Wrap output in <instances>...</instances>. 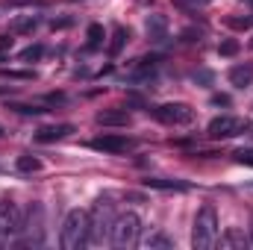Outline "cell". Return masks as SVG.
Here are the masks:
<instances>
[{
    "label": "cell",
    "mask_w": 253,
    "mask_h": 250,
    "mask_svg": "<svg viewBox=\"0 0 253 250\" xmlns=\"http://www.w3.org/2000/svg\"><path fill=\"white\" fill-rule=\"evenodd\" d=\"M230 83H233L236 88H248V85L253 83V65L245 62V65L230 68Z\"/></svg>",
    "instance_id": "obj_14"
},
{
    "label": "cell",
    "mask_w": 253,
    "mask_h": 250,
    "mask_svg": "<svg viewBox=\"0 0 253 250\" xmlns=\"http://www.w3.org/2000/svg\"><path fill=\"white\" fill-rule=\"evenodd\" d=\"M242 129H245V121H242V118H233V115L212 118V121H209V126H206L209 138H233V135H239Z\"/></svg>",
    "instance_id": "obj_8"
},
{
    "label": "cell",
    "mask_w": 253,
    "mask_h": 250,
    "mask_svg": "<svg viewBox=\"0 0 253 250\" xmlns=\"http://www.w3.org/2000/svg\"><path fill=\"white\" fill-rule=\"evenodd\" d=\"M251 47H253V39H251Z\"/></svg>",
    "instance_id": "obj_34"
},
{
    "label": "cell",
    "mask_w": 253,
    "mask_h": 250,
    "mask_svg": "<svg viewBox=\"0 0 253 250\" xmlns=\"http://www.w3.org/2000/svg\"><path fill=\"white\" fill-rule=\"evenodd\" d=\"M42 56H44V47H42V44H30V47H24V50L18 53L21 62H36V59H42Z\"/></svg>",
    "instance_id": "obj_18"
},
{
    "label": "cell",
    "mask_w": 253,
    "mask_h": 250,
    "mask_svg": "<svg viewBox=\"0 0 253 250\" xmlns=\"http://www.w3.org/2000/svg\"><path fill=\"white\" fill-rule=\"evenodd\" d=\"M12 44H15V39H12V36H0V53L12 50Z\"/></svg>",
    "instance_id": "obj_29"
},
{
    "label": "cell",
    "mask_w": 253,
    "mask_h": 250,
    "mask_svg": "<svg viewBox=\"0 0 253 250\" xmlns=\"http://www.w3.org/2000/svg\"><path fill=\"white\" fill-rule=\"evenodd\" d=\"M97 124L100 126H126L129 124V115L124 109H103L97 112Z\"/></svg>",
    "instance_id": "obj_13"
},
{
    "label": "cell",
    "mask_w": 253,
    "mask_h": 250,
    "mask_svg": "<svg viewBox=\"0 0 253 250\" xmlns=\"http://www.w3.org/2000/svg\"><path fill=\"white\" fill-rule=\"evenodd\" d=\"M209 80H212L209 71H197V74H194V83H209Z\"/></svg>",
    "instance_id": "obj_32"
},
{
    "label": "cell",
    "mask_w": 253,
    "mask_h": 250,
    "mask_svg": "<svg viewBox=\"0 0 253 250\" xmlns=\"http://www.w3.org/2000/svg\"><path fill=\"white\" fill-rule=\"evenodd\" d=\"M33 30H36V18H24L12 24V33H33Z\"/></svg>",
    "instance_id": "obj_23"
},
{
    "label": "cell",
    "mask_w": 253,
    "mask_h": 250,
    "mask_svg": "<svg viewBox=\"0 0 253 250\" xmlns=\"http://www.w3.org/2000/svg\"><path fill=\"white\" fill-rule=\"evenodd\" d=\"M218 242V212L215 206H200L194 215L191 227V248L194 250H209Z\"/></svg>",
    "instance_id": "obj_1"
},
{
    "label": "cell",
    "mask_w": 253,
    "mask_h": 250,
    "mask_svg": "<svg viewBox=\"0 0 253 250\" xmlns=\"http://www.w3.org/2000/svg\"><path fill=\"white\" fill-rule=\"evenodd\" d=\"M21 233V212L12 200H0V250Z\"/></svg>",
    "instance_id": "obj_6"
},
{
    "label": "cell",
    "mask_w": 253,
    "mask_h": 250,
    "mask_svg": "<svg viewBox=\"0 0 253 250\" xmlns=\"http://www.w3.org/2000/svg\"><path fill=\"white\" fill-rule=\"evenodd\" d=\"M141 248H147V250H171V248H174V242H171L162 230H150V233L144 236Z\"/></svg>",
    "instance_id": "obj_15"
},
{
    "label": "cell",
    "mask_w": 253,
    "mask_h": 250,
    "mask_svg": "<svg viewBox=\"0 0 253 250\" xmlns=\"http://www.w3.org/2000/svg\"><path fill=\"white\" fill-rule=\"evenodd\" d=\"M71 24H74L71 18H59V21L53 18V21H50V27H53V30H65V27H71Z\"/></svg>",
    "instance_id": "obj_30"
},
{
    "label": "cell",
    "mask_w": 253,
    "mask_h": 250,
    "mask_svg": "<svg viewBox=\"0 0 253 250\" xmlns=\"http://www.w3.org/2000/svg\"><path fill=\"white\" fill-rule=\"evenodd\" d=\"M224 24L227 27H233V30H251V18H224Z\"/></svg>",
    "instance_id": "obj_25"
},
{
    "label": "cell",
    "mask_w": 253,
    "mask_h": 250,
    "mask_svg": "<svg viewBox=\"0 0 253 250\" xmlns=\"http://www.w3.org/2000/svg\"><path fill=\"white\" fill-rule=\"evenodd\" d=\"M9 109H15V112H21V115H39V112H44L42 106H27V103H12Z\"/></svg>",
    "instance_id": "obj_26"
},
{
    "label": "cell",
    "mask_w": 253,
    "mask_h": 250,
    "mask_svg": "<svg viewBox=\"0 0 253 250\" xmlns=\"http://www.w3.org/2000/svg\"><path fill=\"white\" fill-rule=\"evenodd\" d=\"M153 115H156V121H162L168 126H183L194 121V109L189 103H162V106L153 109Z\"/></svg>",
    "instance_id": "obj_7"
},
{
    "label": "cell",
    "mask_w": 253,
    "mask_h": 250,
    "mask_svg": "<svg viewBox=\"0 0 253 250\" xmlns=\"http://www.w3.org/2000/svg\"><path fill=\"white\" fill-rule=\"evenodd\" d=\"M233 159H236L239 165H248V168H253V150H251V147L236 150V153H233Z\"/></svg>",
    "instance_id": "obj_22"
},
{
    "label": "cell",
    "mask_w": 253,
    "mask_h": 250,
    "mask_svg": "<svg viewBox=\"0 0 253 250\" xmlns=\"http://www.w3.org/2000/svg\"><path fill=\"white\" fill-rule=\"evenodd\" d=\"M144 186H150V188H177V191H186V183H177V180L171 183V180H153V177H150V180H144Z\"/></svg>",
    "instance_id": "obj_21"
},
{
    "label": "cell",
    "mask_w": 253,
    "mask_h": 250,
    "mask_svg": "<svg viewBox=\"0 0 253 250\" xmlns=\"http://www.w3.org/2000/svg\"><path fill=\"white\" fill-rule=\"evenodd\" d=\"M212 106H230V97L227 94H215L212 97Z\"/></svg>",
    "instance_id": "obj_31"
},
{
    "label": "cell",
    "mask_w": 253,
    "mask_h": 250,
    "mask_svg": "<svg viewBox=\"0 0 253 250\" xmlns=\"http://www.w3.org/2000/svg\"><path fill=\"white\" fill-rule=\"evenodd\" d=\"M138 233H141V218L135 212H124L112 224V245L118 250H129L132 245H138Z\"/></svg>",
    "instance_id": "obj_4"
},
{
    "label": "cell",
    "mask_w": 253,
    "mask_h": 250,
    "mask_svg": "<svg viewBox=\"0 0 253 250\" xmlns=\"http://www.w3.org/2000/svg\"><path fill=\"white\" fill-rule=\"evenodd\" d=\"M85 36H88V44H91V47H100V44H103V39H106V33H103V27H100V24H91Z\"/></svg>",
    "instance_id": "obj_19"
},
{
    "label": "cell",
    "mask_w": 253,
    "mask_h": 250,
    "mask_svg": "<svg viewBox=\"0 0 253 250\" xmlns=\"http://www.w3.org/2000/svg\"><path fill=\"white\" fill-rule=\"evenodd\" d=\"M126 39H129V30H124V27H115V33H112V42H109V56L115 59L121 50H124Z\"/></svg>",
    "instance_id": "obj_17"
},
{
    "label": "cell",
    "mask_w": 253,
    "mask_h": 250,
    "mask_svg": "<svg viewBox=\"0 0 253 250\" xmlns=\"http://www.w3.org/2000/svg\"><path fill=\"white\" fill-rule=\"evenodd\" d=\"M9 9H18V6H44V0H6Z\"/></svg>",
    "instance_id": "obj_27"
},
{
    "label": "cell",
    "mask_w": 253,
    "mask_h": 250,
    "mask_svg": "<svg viewBox=\"0 0 253 250\" xmlns=\"http://www.w3.org/2000/svg\"><path fill=\"white\" fill-rule=\"evenodd\" d=\"M91 147L103 150V153H124L126 147H129V138L126 135H115V132H103V135L91 138Z\"/></svg>",
    "instance_id": "obj_9"
},
{
    "label": "cell",
    "mask_w": 253,
    "mask_h": 250,
    "mask_svg": "<svg viewBox=\"0 0 253 250\" xmlns=\"http://www.w3.org/2000/svg\"><path fill=\"white\" fill-rule=\"evenodd\" d=\"M24 230V245L27 248H42L44 245V206L33 203L27 209V221H21Z\"/></svg>",
    "instance_id": "obj_5"
},
{
    "label": "cell",
    "mask_w": 253,
    "mask_h": 250,
    "mask_svg": "<svg viewBox=\"0 0 253 250\" xmlns=\"http://www.w3.org/2000/svg\"><path fill=\"white\" fill-rule=\"evenodd\" d=\"M212 0H177V6H183V9H200V6H209Z\"/></svg>",
    "instance_id": "obj_28"
},
{
    "label": "cell",
    "mask_w": 253,
    "mask_h": 250,
    "mask_svg": "<svg viewBox=\"0 0 253 250\" xmlns=\"http://www.w3.org/2000/svg\"><path fill=\"white\" fill-rule=\"evenodd\" d=\"M239 50H242V44H239L236 39H224V42L218 44V53H221V56H236Z\"/></svg>",
    "instance_id": "obj_20"
},
{
    "label": "cell",
    "mask_w": 253,
    "mask_h": 250,
    "mask_svg": "<svg viewBox=\"0 0 253 250\" xmlns=\"http://www.w3.org/2000/svg\"><path fill=\"white\" fill-rule=\"evenodd\" d=\"M15 168L24 171V174H36V171H42V159L33 156V153H24V156L15 159Z\"/></svg>",
    "instance_id": "obj_16"
},
{
    "label": "cell",
    "mask_w": 253,
    "mask_h": 250,
    "mask_svg": "<svg viewBox=\"0 0 253 250\" xmlns=\"http://www.w3.org/2000/svg\"><path fill=\"white\" fill-rule=\"evenodd\" d=\"M59 245L65 250H80L88 245V212L83 209H71L62 221V233H59Z\"/></svg>",
    "instance_id": "obj_3"
},
{
    "label": "cell",
    "mask_w": 253,
    "mask_h": 250,
    "mask_svg": "<svg viewBox=\"0 0 253 250\" xmlns=\"http://www.w3.org/2000/svg\"><path fill=\"white\" fill-rule=\"evenodd\" d=\"M144 33H147L150 42H165V36H168V18L159 15V12L147 15L144 18Z\"/></svg>",
    "instance_id": "obj_10"
},
{
    "label": "cell",
    "mask_w": 253,
    "mask_h": 250,
    "mask_svg": "<svg viewBox=\"0 0 253 250\" xmlns=\"http://www.w3.org/2000/svg\"><path fill=\"white\" fill-rule=\"evenodd\" d=\"M221 250H242V248H248L251 242H248V236L239 230V227H230V230H224L221 233Z\"/></svg>",
    "instance_id": "obj_12"
},
{
    "label": "cell",
    "mask_w": 253,
    "mask_h": 250,
    "mask_svg": "<svg viewBox=\"0 0 253 250\" xmlns=\"http://www.w3.org/2000/svg\"><path fill=\"white\" fill-rule=\"evenodd\" d=\"M112 200L103 194L88 212V245H103L106 239H112Z\"/></svg>",
    "instance_id": "obj_2"
},
{
    "label": "cell",
    "mask_w": 253,
    "mask_h": 250,
    "mask_svg": "<svg viewBox=\"0 0 253 250\" xmlns=\"http://www.w3.org/2000/svg\"><path fill=\"white\" fill-rule=\"evenodd\" d=\"M71 132H74V126H71V124L42 126V129H36V141H42V144H50V141H59V138L71 135Z\"/></svg>",
    "instance_id": "obj_11"
},
{
    "label": "cell",
    "mask_w": 253,
    "mask_h": 250,
    "mask_svg": "<svg viewBox=\"0 0 253 250\" xmlns=\"http://www.w3.org/2000/svg\"><path fill=\"white\" fill-rule=\"evenodd\" d=\"M0 135H6V129H3V126H0Z\"/></svg>",
    "instance_id": "obj_33"
},
{
    "label": "cell",
    "mask_w": 253,
    "mask_h": 250,
    "mask_svg": "<svg viewBox=\"0 0 253 250\" xmlns=\"http://www.w3.org/2000/svg\"><path fill=\"white\" fill-rule=\"evenodd\" d=\"M251 242H253V239H251Z\"/></svg>",
    "instance_id": "obj_35"
},
{
    "label": "cell",
    "mask_w": 253,
    "mask_h": 250,
    "mask_svg": "<svg viewBox=\"0 0 253 250\" xmlns=\"http://www.w3.org/2000/svg\"><path fill=\"white\" fill-rule=\"evenodd\" d=\"M0 77H6V80H33L36 74L33 71H6V68H0Z\"/></svg>",
    "instance_id": "obj_24"
}]
</instances>
